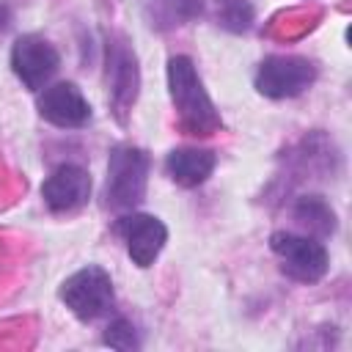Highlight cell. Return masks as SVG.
<instances>
[{"mask_svg": "<svg viewBox=\"0 0 352 352\" xmlns=\"http://www.w3.org/2000/svg\"><path fill=\"white\" fill-rule=\"evenodd\" d=\"M110 74H113V99L118 104L135 102V88H138L135 55H129L126 50H113V55H110Z\"/></svg>", "mask_w": 352, "mask_h": 352, "instance_id": "8fae6325", "label": "cell"}, {"mask_svg": "<svg viewBox=\"0 0 352 352\" xmlns=\"http://www.w3.org/2000/svg\"><path fill=\"white\" fill-rule=\"evenodd\" d=\"M168 85H170V99L179 110V118L192 135L198 132L206 135L220 124L190 58L176 55L168 60Z\"/></svg>", "mask_w": 352, "mask_h": 352, "instance_id": "6da1fadb", "label": "cell"}, {"mask_svg": "<svg viewBox=\"0 0 352 352\" xmlns=\"http://www.w3.org/2000/svg\"><path fill=\"white\" fill-rule=\"evenodd\" d=\"M168 176L182 187H198L214 170V154L209 148H176L165 160Z\"/></svg>", "mask_w": 352, "mask_h": 352, "instance_id": "30bf717a", "label": "cell"}, {"mask_svg": "<svg viewBox=\"0 0 352 352\" xmlns=\"http://www.w3.org/2000/svg\"><path fill=\"white\" fill-rule=\"evenodd\" d=\"M11 66H14V74L28 88L41 91L58 72L60 58L50 41L38 38V36H22V38H16V44L11 50Z\"/></svg>", "mask_w": 352, "mask_h": 352, "instance_id": "8992f818", "label": "cell"}, {"mask_svg": "<svg viewBox=\"0 0 352 352\" xmlns=\"http://www.w3.org/2000/svg\"><path fill=\"white\" fill-rule=\"evenodd\" d=\"M38 113H41V118H47L50 124L63 126V129L82 126L91 118L88 102L82 99L80 88L72 85V82L47 85L41 91V96H38Z\"/></svg>", "mask_w": 352, "mask_h": 352, "instance_id": "9c48e42d", "label": "cell"}, {"mask_svg": "<svg viewBox=\"0 0 352 352\" xmlns=\"http://www.w3.org/2000/svg\"><path fill=\"white\" fill-rule=\"evenodd\" d=\"M316 80V66L300 55H272L258 66L256 88L270 99L300 96Z\"/></svg>", "mask_w": 352, "mask_h": 352, "instance_id": "5b68a950", "label": "cell"}, {"mask_svg": "<svg viewBox=\"0 0 352 352\" xmlns=\"http://www.w3.org/2000/svg\"><path fill=\"white\" fill-rule=\"evenodd\" d=\"M217 19L228 30H248L253 22V8L248 0H220L217 3Z\"/></svg>", "mask_w": 352, "mask_h": 352, "instance_id": "4fadbf2b", "label": "cell"}, {"mask_svg": "<svg viewBox=\"0 0 352 352\" xmlns=\"http://www.w3.org/2000/svg\"><path fill=\"white\" fill-rule=\"evenodd\" d=\"M148 179V154L135 146H116L107 162V201L129 209L143 201Z\"/></svg>", "mask_w": 352, "mask_h": 352, "instance_id": "7a4b0ae2", "label": "cell"}, {"mask_svg": "<svg viewBox=\"0 0 352 352\" xmlns=\"http://www.w3.org/2000/svg\"><path fill=\"white\" fill-rule=\"evenodd\" d=\"M104 344H110V346H116V349H135L140 341H138V333H135L132 322L124 319V316H118V319H113V322L107 324V330H104Z\"/></svg>", "mask_w": 352, "mask_h": 352, "instance_id": "5bb4252c", "label": "cell"}, {"mask_svg": "<svg viewBox=\"0 0 352 352\" xmlns=\"http://www.w3.org/2000/svg\"><path fill=\"white\" fill-rule=\"evenodd\" d=\"M294 217L316 234H333V228H336V214L319 195L300 198L297 206H294Z\"/></svg>", "mask_w": 352, "mask_h": 352, "instance_id": "7c38bea8", "label": "cell"}, {"mask_svg": "<svg viewBox=\"0 0 352 352\" xmlns=\"http://www.w3.org/2000/svg\"><path fill=\"white\" fill-rule=\"evenodd\" d=\"M41 198L52 212H74L91 198V176L80 165H58L41 184Z\"/></svg>", "mask_w": 352, "mask_h": 352, "instance_id": "ba28073f", "label": "cell"}, {"mask_svg": "<svg viewBox=\"0 0 352 352\" xmlns=\"http://www.w3.org/2000/svg\"><path fill=\"white\" fill-rule=\"evenodd\" d=\"M60 300L77 319L94 322L113 308V280L102 267L88 264L63 280Z\"/></svg>", "mask_w": 352, "mask_h": 352, "instance_id": "3957f363", "label": "cell"}, {"mask_svg": "<svg viewBox=\"0 0 352 352\" xmlns=\"http://www.w3.org/2000/svg\"><path fill=\"white\" fill-rule=\"evenodd\" d=\"M116 231L126 242V253L138 267H151L168 239L165 226L154 214H126L118 220Z\"/></svg>", "mask_w": 352, "mask_h": 352, "instance_id": "52a82bcc", "label": "cell"}, {"mask_svg": "<svg viewBox=\"0 0 352 352\" xmlns=\"http://www.w3.org/2000/svg\"><path fill=\"white\" fill-rule=\"evenodd\" d=\"M272 253L280 258V267L289 278L302 280V283H314L327 272V250L322 242L302 236V234H292V231H278L270 239Z\"/></svg>", "mask_w": 352, "mask_h": 352, "instance_id": "277c9868", "label": "cell"}]
</instances>
